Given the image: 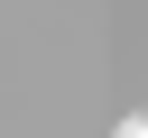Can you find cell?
Masks as SVG:
<instances>
[{"mask_svg":"<svg viewBox=\"0 0 148 138\" xmlns=\"http://www.w3.org/2000/svg\"><path fill=\"white\" fill-rule=\"evenodd\" d=\"M111 138H148V110H130V120H120V129H111Z\"/></svg>","mask_w":148,"mask_h":138,"instance_id":"obj_1","label":"cell"}]
</instances>
